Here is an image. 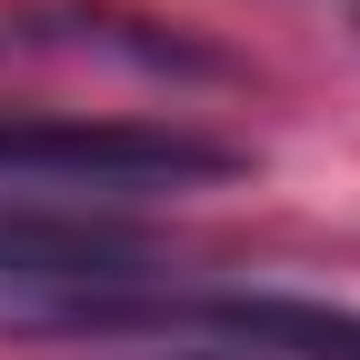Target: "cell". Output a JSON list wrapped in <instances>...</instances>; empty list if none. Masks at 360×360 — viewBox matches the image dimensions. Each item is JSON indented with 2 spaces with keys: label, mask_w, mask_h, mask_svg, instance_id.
<instances>
[{
  "label": "cell",
  "mask_w": 360,
  "mask_h": 360,
  "mask_svg": "<svg viewBox=\"0 0 360 360\" xmlns=\"http://www.w3.org/2000/svg\"><path fill=\"white\" fill-rule=\"evenodd\" d=\"M20 330L60 340H210L260 360H360V310L300 290H130V300H11Z\"/></svg>",
  "instance_id": "6da1fadb"
},
{
  "label": "cell",
  "mask_w": 360,
  "mask_h": 360,
  "mask_svg": "<svg viewBox=\"0 0 360 360\" xmlns=\"http://www.w3.org/2000/svg\"><path fill=\"white\" fill-rule=\"evenodd\" d=\"M250 150L191 120H90V110H0V180L40 191H210L240 180Z\"/></svg>",
  "instance_id": "7a4b0ae2"
},
{
  "label": "cell",
  "mask_w": 360,
  "mask_h": 360,
  "mask_svg": "<svg viewBox=\"0 0 360 360\" xmlns=\"http://www.w3.org/2000/svg\"><path fill=\"white\" fill-rule=\"evenodd\" d=\"M150 281H170V260L141 220L40 210V200L0 191V290H20V300H130Z\"/></svg>",
  "instance_id": "3957f363"
},
{
  "label": "cell",
  "mask_w": 360,
  "mask_h": 360,
  "mask_svg": "<svg viewBox=\"0 0 360 360\" xmlns=\"http://www.w3.org/2000/svg\"><path fill=\"white\" fill-rule=\"evenodd\" d=\"M0 51H60V60H120L141 80H240L231 51L191 40L180 20L120 11V0H30V11H0Z\"/></svg>",
  "instance_id": "277c9868"
},
{
  "label": "cell",
  "mask_w": 360,
  "mask_h": 360,
  "mask_svg": "<svg viewBox=\"0 0 360 360\" xmlns=\"http://www.w3.org/2000/svg\"><path fill=\"white\" fill-rule=\"evenodd\" d=\"M141 360H260V350H141Z\"/></svg>",
  "instance_id": "5b68a950"
}]
</instances>
